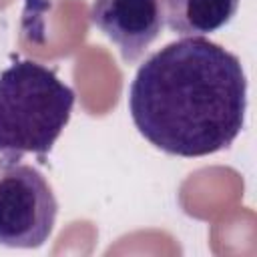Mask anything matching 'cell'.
Returning a JSON list of instances; mask_svg holds the SVG:
<instances>
[{
	"mask_svg": "<svg viewBox=\"0 0 257 257\" xmlns=\"http://www.w3.org/2000/svg\"><path fill=\"white\" fill-rule=\"evenodd\" d=\"M247 78L241 60L203 36H185L153 52L128 88L139 133L177 157L227 149L241 133Z\"/></svg>",
	"mask_w": 257,
	"mask_h": 257,
	"instance_id": "1",
	"label": "cell"
},
{
	"mask_svg": "<svg viewBox=\"0 0 257 257\" xmlns=\"http://www.w3.org/2000/svg\"><path fill=\"white\" fill-rule=\"evenodd\" d=\"M74 90L54 70L18 60L0 72V165L52 151L70 120Z\"/></svg>",
	"mask_w": 257,
	"mask_h": 257,
	"instance_id": "2",
	"label": "cell"
},
{
	"mask_svg": "<svg viewBox=\"0 0 257 257\" xmlns=\"http://www.w3.org/2000/svg\"><path fill=\"white\" fill-rule=\"evenodd\" d=\"M58 203L44 175L20 163L0 165V245L36 249L54 229Z\"/></svg>",
	"mask_w": 257,
	"mask_h": 257,
	"instance_id": "3",
	"label": "cell"
},
{
	"mask_svg": "<svg viewBox=\"0 0 257 257\" xmlns=\"http://www.w3.org/2000/svg\"><path fill=\"white\" fill-rule=\"evenodd\" d=\"M90 22L135 62L163 30L165 0H92Z\"/></svg>",
	"mask_w": 257,
	"mask_h": 257,
	"instance_id": "4",
	"label": "cell"
},
{
	"mask_svg": "<svg viewBox=\"0 0 257 257\" xmlns=\"http://www.w3.org/2000/svg\"><path fill=\"white\" fill-rule=\"evenodd\" d=\"M167 24L181 36H205L233 20L239 0H165Z\"/></svg>",
	"mask_w": 257,
	"mask_h": 257,
	"instance_id": "5",
	"label": "cell"
}]
</instances>
